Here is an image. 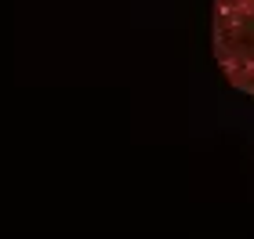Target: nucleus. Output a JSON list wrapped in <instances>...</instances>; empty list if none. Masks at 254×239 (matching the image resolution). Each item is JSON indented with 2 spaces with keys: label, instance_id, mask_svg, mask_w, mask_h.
I'll return each mask as SVG.
<instances>
[{
  "label": "nucleus",
  "instance_id": "1",
  "mask_svg": "<svg viewBox=\"0 0 254 239\" xmlns=\"http://www.w3.org/2000/svg\"><path fill=\"white\" fill-rule=\"evenodd\" d=\"M214 58L236 91L254 95V0H214Z\"/></svg>",
  "mask_w": 254,
  "mask_h": 239
}]
</instances>
